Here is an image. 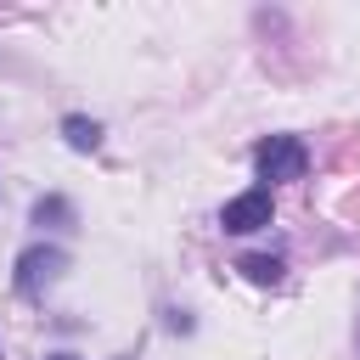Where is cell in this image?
<instances>
[{"instance_id": "obj_6", "label": "cell", "mask_w": 360, "mask_h": 360, "mask_svg": "<svg viewBox=\"0 0 360 360\" xmlns=\"http://www.w3.org/2000/svg\"><path fill=\"white\" fill-rule=\"evenodd\" d=\"M45 360H73V354H45Z\"/></svg>"}, {"instance_id": "obj_5", "label": "cell", "mask_w": 360, "mask_h": 360, "mask_svg": "<svg viewBox=\"0 0 360 360\" xmlns=\"http://www.w3.org/2000/svg\"><path fill=\"white\" fill-rule=\"evenodd\" d=\"M242 270H248V281H259V287L281 281V259H264V253H248V259H242Z\"/></svg>"}, {"instance_id": "obj_1", "label": "cell", "mask_w": 360, "mask_h": 360, "mask_svg": "<svg viewBox=\"0 0 360 360\" xmlns=\"http://www.w3.org/2000/svg\"><path fill=\"white\" fill-rule=\"evenodd\" d=\"M253 163H259V174H264V180H298V174H304V163H309V152H304V141H298V135H270V141H259Z\"/></svg>"}, {"instance_id": "obj_4", "label": "cell", "mask_w": 360, "mask_h": 360, "mask_svg": "<svg viewBox=\"0 0 360 360\" xmlns=\"http://www.w3.org/2000/svg\"><path fill=\"white\" fill-rule=\"evenodd\" d=\"M62 135H68L73 152H96L101 146V124L96 118H62Z\"/></svg>"}, {"instance_id": "obj_2", "label": "cell", "mask_w": 360, "mask_h": 360, "mask_svg": "<svg viewBox=\"0 0 360 360\" xmlns=\"http://www.w3.org/2000/svg\"><path fill=\"white\" fill-rule=\"evenodd\" d=\"M219 225H225L231 236H248V231L270 225V191H264V186H253V191L231 197V202H225V214H219Z\"/></svg>"}, {"instance_id": "obj_3", "label": "cell", "mask_w": 360, "mask_h": 360, "mask_svg": "<svg viewBox=\"0 0 360 360\" xmlns=\"http://www.w3.org/2000/svg\"><path fill=\"white\" fill-rule=\"evenodd\" d=\"M62 264H68V259H62L56 248H28V253L17 259V292L39 298V292H45V287L62 276Z\"/></svg>"}]
</instances>
